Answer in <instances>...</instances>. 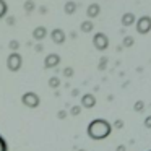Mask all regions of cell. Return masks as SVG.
<instances>
[{
  "label": "cell",
  "mask_w": 151,
  "mask_h": 151,
  "mask_svg": "<svg viewBox=\"0 0 151 151\" xmlns=\"http://www.w3.org/2000/svg\"><path fill=\"white\" fill-rule=\"evenodd\" d=\"M89 135L93 138H102L111 132V125L107 124L106 120H93L89 124Z\"/></svg>",
  "instance_id": "1"
},
{
  "label": "cell",
  "mask_w": 151,
  "mask_h": 151,
  "mask_svg": "<svg viewBox=\"0 0 151 151\" xmlns=\"http://www.w3.org/2000/svg\"><path fill=\"white\" fill-rule=\"evenodd\" d=\"M109 37L106 33H102V31H98V33H94V36H93V46H94L96 50H99V52H104V50H107L109 47Z\"/></svg>",
  "instance_id": "2"
},
{
  "label": "cell",
  "mask_w": 151,
  "mask_h": 151,
  "mask_svg": "<svg viewBox=\"0 0 151 151\" xmlns=\"http://www.w3.org/2000/svg\"><path fill=\"white\" fill-rule=\"evenodd\" d=\"M133 26L137 28V33H138V34H141V36L148 34V33L151 31V17L143 15V17L137 18V21H135Z\"/></svg>",
  "instance_id": "3"
},
{
  "label": "cell",
  "mask_w": 151,
  "mask_h": 151,
  "mask_svg": "<svg viewBox=\"0 0 151 151\" xmlns=\"http://www.w3.org/2000/svg\"><path fill=\"white\" fill-rule=\"evenodd\" d=\"M21 65H23V57L20 55V52H18V50H13V52L7 57V67H8V70H10V72H18V70L21 68Z\"/></svg>",
  "instance_id": "4"
},
{
  "label": "cell",
  "mask_w": 151,
  "mask_h": 151,
  "mask_svg": "<svg viewBox=\"0 0 151 151\" xmlns=\"http://www.w3.org/2000/svg\"><path fill=\"white\" fill-rule=\"evenodd\" d=\"M50 39H52L54 44L62 46V44H65V41H67V34H65V31H63L62 28H55V29L50 31Z\"/></svg>",
  "instance_id": "5"
},
{
  "label": "cell",
  "mask_w": 151,
  "mask_h": 151,
  "mask_svg": "<svg viewBox=\"0 0 151 151\" xmlns=\"http://www.w3.org/2000/svg\"><path fill=\"white\" fill-rule=\"evenodd\" d=\"M21 101H23V104L28 106V107H37V106H39V96H37L36 93L29 91V93H24Z\"/></svg>",
  "instance_id": "6"
},
{
  "label": "cell",
  "mask_w": 151,
  "mask_h": 151,
  "mask_svg": "<svg viewBox=\"0 0 151 151\" xmlns=\"http://www.w3.org/2000/svg\"><path fill=\"white\" fill-rule=\"evenodd\" d=\"M60 60L62 59H60L59 54H49V55L44 59V67H46V68H55L60 63Z\"/></svg>",
  "instance_id": "7"
},
{
  "label": "cell",
  "mask_w": 151,
  "mask_h": 151,
  "mask_svg": "<svg viewBox=\"0 0 151 151\" xmlns=\"http://www.w3.org/2000/svg\"><path fill=\"white\" fill-rule=\"evenodd\" d=\"M135 21H137V17H135V13H132V12H125V13L122 15V18H120V23H122L124 28L133 26Z\"/></svg>",
  "instance_id": "8"
},
{
  "label": "cell",
  "mask_w": 151,
  "mask_h": 151,
  "mask_svg": "<svg viewBox=\"0 0 151 151\" xmlns=\"http://www.w3.org/2000/svg\"><path fill=\"white\" fill-rule=\"evenodd\" d=\"M99 15H101V5L99 4H89L88 7H86V17H88L89 20L98 18Z\"/></svg>",
  "instance_id": "9"
},
{
  "label": "cell",
  "mask_w": 151,
  "mask_h": 151,
  "mask_svg": "<svg viewBox=\"0 0 151 151\" xmlns=\"http://www.w3.org/2000/svg\"><path fill=\"white\" fill-rule=\"evenodd\" d=\"M47 37V28L46 26H36L33 29V39L37 41V42H41V41H44Z\"/></svg>",
  "instance_id": "10"
},
{
  "label": "cell",
  "mask_w": 151,
  "mask_h": 151,
  "mask_svg": "<svg viewBox=\"0 0 151 151\" xmlns=\"http://www.w3.org/2000/svg\"><path fill=\"white\" fill-rule=\"evenodd\" d=\"M93 29H94V23H93V20H89V18L80 23V31H81V33L88 34V33H93Z\"/></svg>",
  "instance_id": "11"
},
{
  "label": "cell",
  "mask_w": 151,
  "mask_h": 151,
  "mask_svg": "<svg viewBox=\"0 0 151 151\" xmlns=\"http://www.w3.org/2000/svg\"><path fill=\"white\" fill-rule=\"evenodd\" d=\"M76 10H78V4H76V2H73V0L65 2V5H63V12H65L67 15H75Z\"/></svg>",
  "instance_id": "12"
},
{
  "label": "cell",
  "mask_w": 151,
  "mask_h": 151,
  "mask_svg": "<svg viewBox=\"0 0 151 151\" xmlns=\"http://www.w3.org/2000/svg\"><path fill=\"white\" fill-rule=\"evenodd\" d=\"M94 102H96V99H94V96H93V94H85V96H83V99H81V104L85 106V107H93Z\"/></svg>",
  "instance_id": "13"
},
{
  "label": "cell",
  "mask_w": 151,
  "mask_h": 151,
  "mask_svg": "<svg viewBox=\"0 0 151 151\" xmlns=\"http://www.w3.org/2000/svg\"><path fill=\"white\" fill-rule=\"evenodd\" d=\"M133 44H135V37H133V36H130V34H125L124 39H122V46L127 47V49H130V47L133 46Z\"/></svg>",
  "instance_id": "14"
},
{
  "label": "cell",
  "mask_w": 151,
  "mask_h": 151,
  "mask_svg": "<svg viewBox=\"0 0 151 151\" xmlns=\"http://www.w3.org/2000/svg\"><path fill=\"white\" fill-rule=\"evenodd\" d=\"M23 8H24L26 13H33V12L36 10V2H34V0H26L24 5H23Z\"/></svg>",
  "instance_id": "15"
},
{
  "label": "cell",
  "mask_w": 151,
  "mask_h": 151,
  "mask_svg": "<svg viewBox=\"0 0 151 151\" xmlns=\"http://www.w3.org/2000/svg\"><path fill=\"white\" fill-rule=\"evenodd\" d=\"M8 13V5L5 0H0V20H4Z\"/></svg>",
  "instance_id": "16"
},
{
  "label": "cell",
  "mask_w": 151,
  "mask_h": 151,
  "mask_svg": "<svg viewBox=\"0 0 151 151\" xmlns=\"http://www.w3.org/2000/svg\"><path fill=\"white\" fill-rule=\"evenodd\" d=\"M20 46H21L20 41H17V39H12L10 42H8V49H10L12 52H13V50H18V49H20Z\"/></svg>",
  "instance_id": "17"
},
{
  "label": "cell",
  "mask_w": 151,
  "mask_h": 151,
  "mask_svg": "<svg viewBox=\"0 0 151 151\" xmlns=\"http://www.w3.org/2000/svg\"><path fill=\"white\" fill-rule=\"evenodd\" d=\"M49 86H50V88H59V86H60V80L57 78V76H52V78L49 80Z\"/></svg>",
  "instance_id": "18"
},
{
  "label": "cell",
  "mask_w": 151,
  "mask_h": 151,
  "mask_svg": "<svg viewBox=\"0 0 151 151\" xmlns=\"http://www.w3.org/2000/svg\"><path fill=\"white\" fill-rule=\"evenodd\" d=\"M73 73H75V72H73L72 67H67V68H63V75L68 76V78H70V76H73Z\"/></svg>",
  "instance_id": "19"
},
{
  "label": "cell",
  "mask_w": 151,
  "mask_h": 151,
  "mask_svg": "<svg viewBox=\"0 0 151 151\" xmlns=\"http://www.w3.org/2000/svg\"><path fill=\"white\" fill-rule=\"evenodd\" d=\"M5 20H7V24H8V26H13V24L17 23L15 17H10V15H8V17H5Z\"/></svg>",
  "instance_id": "20"
},
{
  "label": "cell",
  "mask_w": 151,
  "mask_h": 151,
  "mask_svg": "<svg viewBox=\"0 0 151 151\" xmlns=\"http://www.w3.org/2000/svg\"><path fill=\"white\" fill-rule=\"evenodd\" d=\"M106 63H107V57H101V62H99V70H104Z\"/></svg>",
  "instance_id": "21"
},
{
  "label": "cell",
  "mask_w": 151,
  "mask_h": 151,
  "mask_svg": "<svg viewBox=\"0 0 151 151\" xmlns=\"http://www.w3.org/2000/svg\"><path fill=\"white\" fill-rule=\"evenodd\" d=\"M0 151H7V143L2 137H0Z\"/></svg>",
  "instance_id": "22"
},
{
  "label": "cell",
  "mask_w": 151,
  "mask_h": 151,
  "mask_svg": "<svg viewBox=\"0 0 151 151\" xmlns=\"http://www.w3.org/2000/svg\"><path fill=\"white\" fill-rule=\"evenodd\" d=\"M135 111H143V102L138 101L137 104H135Z\"/></svg>",
  "instance_id": "23"
},
{
  "label": "cell",
  "mask_w": 151,
  "mask_h": 151,
  "mask_svg": "<svg viewBox=\"0 0 151 151\" xmlns=\"http://www.w3.org/2000/svg\"><path fill=\"white\" fill-rule=\"evenodd\" d=\"M42 44H36V46H34V50H36V52H42Z\"/></svg>",
  "instance_id": "24"
},
{
  "label": "cell",
  "mask_w": 151,
  "mask_h": 151,
  "mask_svg": "<svg viewBox=\"0 0 151 151\" xmlns=\"http://www.w3.org/2000/svg\"><path fill=\"white\" fill-rule=\"evenodd\" d=\"M39 12H41V13H47V8H46V7H41Z\"/></svg>",
  "instance_id": "25"
},
{
  "label": "cell",
  "mask_w": 151,
  "mask_h": 151,
  "mask_svg": "<svg viewBox=\"0 0 151 151\" xmlns=\"http://www.w3.org/2000/svg\"><path fill=\"white\" fill-rule=\"evenodd\" d=\"M78 112H80V107H73L72 114H78Z\"/></svg>",
  "instance_id": "26"
},
{
  "label": "cell",
  "mask_w": 151,
  "mask_h": 151,
  "mask_svg": "<svg viewBox=\"0 0 151 151\" xmlns=\"http://www.w3.org/2000/svg\"><path fill=\"white\" fill-rule=\"evenodd\" d=\"M76 36H78L76 33H70V37H72V39H76Z\"/></svg>",
  "instance_id": "27"
},
{
  "label": "cell",
  "mask_w": 151,
  "mask_h": 151,
  "mask_svg": "<svg viewBox=\"0 0 151 151\" xmlns=\"http://www.w3.org/2000/svg\"><path fill=\"white\" fill-rule=\"evenodd\" d=\"M146 125H151V117H148V119H146Z\"/></svg>",
  "instance_id": "28"
}]
</instances>
